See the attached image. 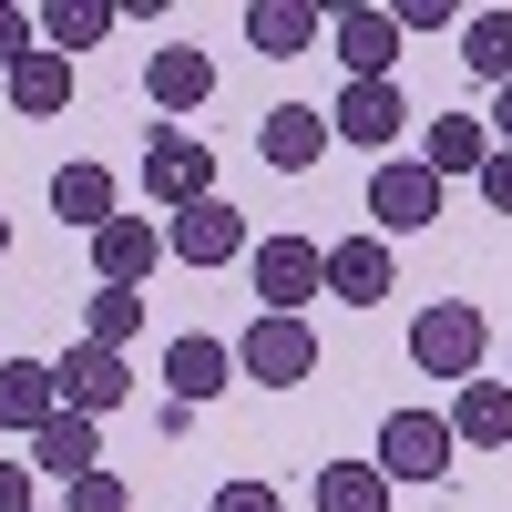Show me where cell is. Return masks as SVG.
<instances>
[{"mask_svg":"<svg viewBox=\"0 0 512 512\" xmlns=\"http://www.w3.org/2000/svg\"><path fill=\"white\" fill-rule=\"evenodd\" d=\"M410 369H431V379H482L492 369V318L472 308V297H431V308L410 318Z\"/></svg>","mask_w":512,"mask_h":512,"instance_id":"obj_1","label":"cell"},{"mask_svg":"<svg viewBox=\"0 0 512 512\" xmlns=\"http://www.w3.org/2000/svg\"><path fill=\"white\" fill-rule=\"evenodd\" d=\"M246 277L267 297V318H308V297H328V246L318 236H256Z\"/></svg>","mask_w":512,"mask_h":512,"instance_id":"obj_2","label":"cell"},{"mask_svg":"<svg viewBox=\"0 0 512 512\" xmlns=\"http://www.w3.org/2000/svg\"><path fill=\"white\" fill-rule=\"evenodd\" d=\"M431 216H441V175L410 164V154H379V175H369V236L390 246V236H420Z\"/></svg>","mask_w":512,"mask_h":512,"instance_id":"obj_3","label":"cell"},{"mask_svg":"<svg viewBox=\"0 0 512 512\" xmlns=\"http://www.w3.org/2000/svg\"><path fill=\"white\" fill-rule=\"evenodd\" d=\"M379 482H451V420L441 410H390L379 420Z\"/></svg>","mask_w":512,"mask_h":512,"instance_id":"obj_4","label":"cell"},{"mask_svg":"<svg viewBox=\"0 0 512 512\" xmlns=\"http://www.w3.org/2000/svg\"><path fill=\"white\" fill-rule=\"evenodd\" d=\"M236 369L256 379V390H297V379L318 369V328H308V318H256V328L236 338Z\"/></svg>","mask_w":512,"mask_h":512,"instance_id":"obj_5","label":"cell"},{"mask_svg":"<svg viewBox=\"0 0 512 512\" xmlns=\"http://www.w3.org/2000/svg\"><path fill=\"white\" fill-rule=\"evenodd\" d=\"M144 195L164 205V216L205 205V195H216V144H195V134H164V123H154V154H144Z\"/></svg>","mask_w":512,"mask_h":512,"instance_id":"obj_6","label":"cell"},{"mask_svg":"<svg viewBox=\"0 0 512 512\" xmlns=\"http://www.w3.org/2000/svg\"><path fill=\"white\" fill-rule=\"evenodd\" d=\"M164 256H175V267H236L246 256V205L205 195V205H185V216H164Z\"/></svg>","mask_w":512,"mask_h":512,"instance_id":"obj_7","label":"cell"},{"mask_svg":"<svg viewBox=\"0 0 512 512\" xmlns=\"http://www.w3.org/2000/svg\"><path fill=\"white\" fill-rule=\"evenodd\" d=\"M52 390H62V410L103 420V410L134 400V369H123V349H93V338H72V349L52 359Z\"/></svg>","mask_w":512,"mask_h":512,"instance_id":"obj_8","label":"cell"},{"mask_svg":"<svg viewBox=\"0 0 512 512\" xmlns=\"http://www.w3.org/2000/svg\"><path fill=\"white\" fill-rule=\"evenodd\" d=\"M328 52L349 62V82H390V62H400V21L379 11V0H338V11H328Z\"/></svg>","mask_w":512,"mask_h":512,"instance_id":"obj_9","label":"cell"},{"mask_svg":"<svg viewBox=\"0 0 512 512\" xmlns=\"http://www.w3.org/2000/svg\"><path fill=\"white\" fill-rule=\"evenodd\" d=\"M328 134H349V144H369V154H390V144L410 134V93H400V82H349V93L328 103Z\"/></svg>","mask_w":512,"mask_h":512,"instance_id":"obj_10","label":"cell"},{"mask_svg":"<svg viewBox=\"0 0 512 512\" xmlns=\"http://www.w3.org/2000/svg\"><path fill=\"white\" fill-rule=\"evenodd\" d=\"M236 379V349L226 338H205V328H185V338H164V400H185V410H205Z\"/></svg>","mask_w":512,"mask_h":512,"instance_id":"obj_11","label":"cell"},{"mask_svg":"<svg viewBox=\"0 0 512 512\" xmlns=\"http://www.w3.org/2000/svg\"><path fill=\"white\" fill-rule=\"evenodd\" d=\"M164 267V216H113V226H93V277L103 287H144Z\"/></svg>","mask_w":512,"mask_h":512,"instance_id":"obj_12","label":"cell"},{"mask_svg":"<svg viewBox=\"0 0 512 512\" xmlns=\"http://www.w3.org/2000/svg\"><path fill=\"white\" fill-rule=\"evenodd\" d=\"M390 287H400V256L379 236H338L328 246V297H338V308H379Z\"/></svg>","mask_w":512,"mask_h":512,"instance_id":"obj_13","label":"cell"},{"mask_svg":"<svg viewBox=\"0 0 512 512\" xmlns=\"http://www.w3.org/2000/svg\"><path fill=\"white\" fill-rule=\"evenodd\" d=\"M205 93H216V62H205L195 41H154L144 52V103L154 113H195Z\"/></svg>","mask_w":512,"mask_h":512,"instance_id":"obj_14","label":"cell"},{"mask_svg":"<svg viewBox=\"0 0 512 512\" xmlns=\"http://www.w3.org/2000/svg\"><path fill=\"white\" fill-rule=\"evenodd\" d=\"M31 472H52V482H82V472H103V420H82V410H52L31 431Z\"/></svg>","mask_w":512,"mask_h":512,"instance_id":"obj_15","label":"cell"},{"mask_svg":"<svg viewBox=\"0 0 512 512\" xmlns=\"http://www.w3.org/2000/svg\"><path fill=\"white\" fill-rule=\"evenodd\" d=\"M256 154H267L277 175H308V164L328 154V113L318 103H277L267 123H256Z\"/></svg>","mask_w":512,"mask_h":512,"instance_id":"obj_16","label":"cell"},{"mask_svg":"<svg viewBox=\"0 0 512 512\" xmlns=\"http://www.w3.org/2000/svg\"><path fill=\"white\" fill-rule=\"evenodd\" d=\"M451 441H472V451H502L512 441V379H461L451 390Z\"/></svg>","mask_w":512,"mask_h":512,"instance_id":"obj_17","label":"cell"},{"mask_svg":"<svg viewBox=\"0 0 512 512\" xmlns=\"http://www.w3.org/2000/svg\"><path fill=\"white\" fill-rule=\"evenodd\" d=\"M246 41L267 62H287V52H308V41H328V11L318 0H246Z\"/></svg>","mask_w":512,"mask_h":512,"instance_id":"obj_18","label":"cell"},{"mask_svg":"<svg viewBox=\"0 0 512 512\" xmlns=\"http://www.w3.org/2000/svg\"><path fill=\"white\" fill-rule=\"evenodd\" d=\"M52 216H62L72 236L113 226V216H123V205H113V164H62V175H52Z\"/></svg>","mask_w":512,"mask_h":512,"instance_id":"obj_19","label":"cell"},{"mask_svg":"<svg viewBox=\"0 0 512 512\" xmlns=\"http://www.w3.org/2000/svg\"><path fill=\"white\" fill-rule=\"evenodd\" d=\"M52 410H62L52 359H0V431H41Z\"/></svg>","mask_w":512,"mask_h":512,"instance_id":"obj_20","label":"cell"},{"mask_svg":"<svg viewBox=\"0 0 512 512\" xmlns=\"http://www.w3.org/2000/svg\"><path fill=\"white\" fill-rule=\"evenodd\" d=\"M482 154H492V134H482V113H431V134H420V164L451 185V175H482Z\"/></svg>","mask_w":512,"mask_h":512,"instance_id":"obj_21","label":"cell"},{"mask_svg":"<svg viewBox=\"0 0 512 512\" xmlns=\"http://www.w3.org/2000/svg\"><path fill=\"white\" fill-rule=\"evenodd\" d=\"M308 502L318 512H390V482H379V461H318Z\"/></svg>","mask_w":512,"mask_h":512,"instance_id":"obj_22","label":"cell"},{"mask_svg":"<svg viewBox=\"0 0 512 512\" xmlns=\"http://www.w3.org/2000/svg\"><path fill=\"white\" fill-rule=\"evenodd\" d=\"M31 21H41V52H62V62H82V52L113 31L103 0H52V11H31Z\"/></svg>","mask_w":512,"mask_h":512,"instance_id":"obj_23","label":"cell"},{"mask_svg":"<svg viewBox=\"0 0 512 512\" xmlns=\"http://www.w3.org/2000/svg\"><path fill=\"white\" fill-rule=\"evenodd\" d=\"M0 82H11L21 113H62V103H72V62H62V52H21Z\"/></svg>","mask_w":512,"mask_h":512,"instance_id":"obj_24","label":"cell"},{"mask_svg":"<svg viewBox=\"0 0 512 512\" xmlns=\"http://www.w3.org/2000/svg\"><path fill=\"white\" fill-rule=\"evenodd\" d=\"M461 62L502 93V82H512V11H461Z\"/></svg>","mask_w":512,"mask_h":512,"instance_id":"obj_25","label":"cell"},{"mask_svg":"<svg viewBox=\"0 0 512 512\" xmlns=\"http://www.w3.org/2000/svg\"><path fill=\"white\" fill-rule=\"evenodd\" d=\"M144 338V287H93V349H134Z\"/></svg>","mask_w":512,"mask_h":512,"instance_id":"obj_26","label":"cell"},{"mask_svg":"<svg viewBox=\"0 0 512 512\" xmlns=\"http://www.w3.org/2000/svg\"><path fill=\"white\" fill-rule=\"evenodd\" d=\"M62 512H134V492H123V472H82L62 482Z\"/></svg>","mask_w":512,"mask_h":512,"instance_id":"obj_27","label":"cell"},{"mask_svg":"<svg viewBox=\"0 0 512 512\" xmlns=\"http://www.w3.org/2000/svg\"><path fill=\"white\" fill-rule=\"evenodd\" d=\"M205 512H287V492H277V482H226Z\"/></svg>","mask_w":512,"mask_h":512,"instance_id":"obj_28","label":"cell"},{"mask_svg":"<svg viewBox=\"0 0 512 512\" xmlns=\"http://www.w3.org/2000/svg\"><path fill=\"white\" fill-rule=\"evenodd\" d=\"M21 52H41V21H31V11H11V0H0V72H11Z\"/></svg>","mask_w":512,"mask_h":512,"instance_id":"obj_29","label":"cell"},{"mask_svg":"<svg viewBox=\"0 0 512 512\" xmlns=\"http://www.w3.org/2000/svg\"><path fill=\"white\" fill-rule=\"evenodd\" d=\"M472 185H482V205H492V216H512V154H502V144L482 154V175H472Z\"/></svg>","mask_w":512,"mask_h":512,"instance_id":"obj_30","label":"cell"},{"mask_svg":"<svg viewBox=\"0 0 512 512\" xmlns=\"http://www.w3.org/2000/svg\"><path fill=\"white\" fill-rule=\"evenodd\" d=\"M390 21H400V41H410V31H451L461 11H451V0H400V11H390Z\"/></svg>","mask_w":512,"mask_h":512,"instance_id":"obj_31","label":"cell"},{"mask_svg":"<svg viewBox=\"0 0 512 512\" xmlns=\"http://www.w3.org/2000/svg\"><path fill=\"white\" fill-rule=\"evenodd\" d=\"M0 512H41L31 502V461H0Z\"/></svg>","mask_w":512,"mask_h":512,"instance_id":"obj_32","label":"cell"},{"mask_svg":"<svg viewBox=\"0 0 512 512\" xmlns=\"http://www.w3.org/2000/svg\"><path fill=\"white\" fill-rule=\"evenodd\" d=\"M482 134H502V154H512V82L492 93V123H482Z\"/></svg>","mask_w":512,"mask_h":512,"instance_id":"obj_33","label":"cell"},{"mask_svg":"<svg viewBox=\"0 0 512 512\" xmlns=\"http://www.w3.org/2000/svg\"><path fill=\"white\" fill-rule=\"evenodd\" d=\"M0 267H11V216H0Z\"/></svg>","mask_w":512,"mask_h":512,"instance_id":"obj_34","label":"cell"}]
</instances>
